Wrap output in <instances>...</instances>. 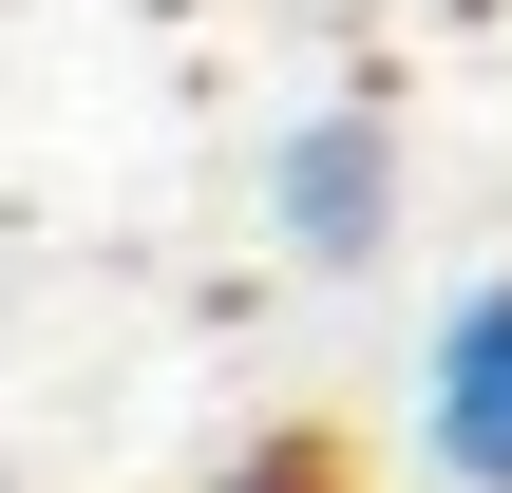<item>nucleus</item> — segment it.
Returning a JSON list of instances; mask_svg holds the SVG:
<instances>
[{"instance_id":"f257e3e1","label":"nucleus","mask_w":512,"mask_h":493,"mask_svg":"<svg viewBox=\"0 0 512 493\" xmlns=\"http://www.w3.org/2000/svg\"><path fill=\"white\" fill-rule=\"evenodd\" d=\"M418 437H437L456 493H512V285H475V304L437 323V361H418Z\"/></svg>"},{"instance_id":"f03ea898","label":"nucleus","mask_w":512,"mask_h":493,"mask_svg":"<svg viewBox=\"0 0 512 493\" xmlns=\"http://www.w3.org/2000/svg\"><path fill=\"white\" fill-rule=\"evenodd\" d=\"M285 247H304V266H361V247H380V114H304V152H285Z\"/></svg>"}]
</instances>
